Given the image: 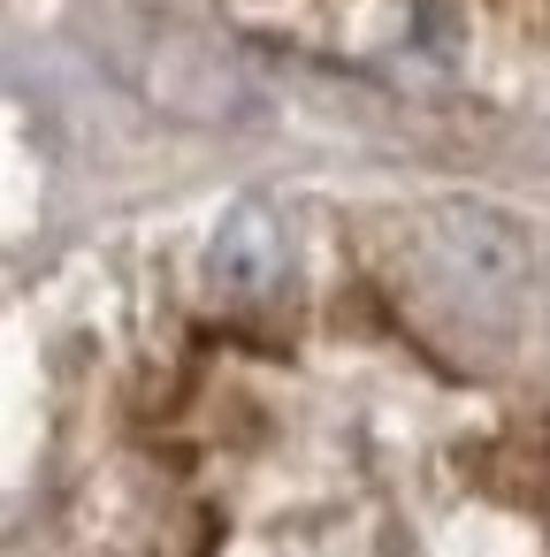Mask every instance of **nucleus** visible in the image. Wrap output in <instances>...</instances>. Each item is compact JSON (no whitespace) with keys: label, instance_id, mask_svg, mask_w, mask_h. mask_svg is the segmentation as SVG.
<instances>
[{"label":"nucleus","instance_id":"f257e3e1","mask_svg":"<svg viewBox=\"0 0 550 557\" xmlns=\"http://www.w3.org/2000/svg\"><path fill=\"white\" fill-rule=\"evenodd\" d=\"M428 268H436V283L466 313L512 321L520 298H527L535 252H527V230L504 207H489V199H443L428 214Z\"/></svg>","mask_w":550,"mask_h":557},{"label":"nucleus","instance_id":"f03ea898","mask_svg":"<svg viewBox=\"0 0 550 557\" xmlns=\"http://www.w3.org/2000/svg\"><path fill=\"white\" fill-rule=\"evenodd\" d=\"M283 275H291V237H283L276 207L237 199L207 237V290L222 306H260L283 290Z\"/></svg>","mask_w":550,"mask_h":557}]
</instances>
